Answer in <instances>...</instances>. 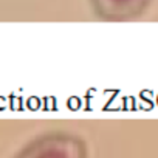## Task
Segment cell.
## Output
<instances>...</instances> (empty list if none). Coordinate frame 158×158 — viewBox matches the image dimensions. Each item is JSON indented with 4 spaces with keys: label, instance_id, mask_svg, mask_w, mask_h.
<instances>
[{
    "label": "cell",
    "instance_id": "cell-1",
    "mask_svg": "<svg viewBox=\"0 0 158 158\" xmlns=\"http://www.w3.org/2000/svg\"><path fill=\"white\" fill-rule=\"evenodd\" d=\"M14 158H87V146L76 133L53 130L27 143Z\"/></svg>",
    "mask_w": 158,
    "mask_h": 158
},
{
    "label": "cell",
    "instance_id": "cell-2",
    "mask_svg": "<svg viewBox=\"0 0 158 158\" xmlns=\"http://www.w3.org/2000/svg\"><path fill=\"white\" fill-rule=\"evenodd\" d=\"M152 0H90L93 13L106 22H127L146 13Z\"/></svg>",
    "mask_w": 158,
    "mask_h": 158
}]
</instances>
